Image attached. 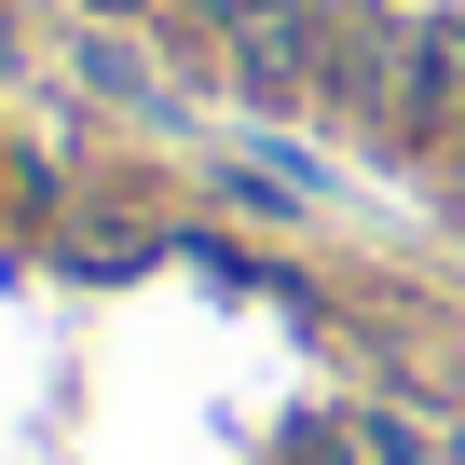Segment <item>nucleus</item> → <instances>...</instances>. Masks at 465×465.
I'll use <instances>...</instances> for the list:
<instances>
[{
    "label": "nucleus",
    "instance_id": "obj_1",
    "mask_svg": "<svg viewBox=\"0 0 465 465\" xmlns=\"http://www.w3.org/2000/svg\"><path fill=\"white\" fill-rule=\"evenodd\" d=\"M383 137H397V151H451V137H465V15H424V28L397 42Z\"/></svg>",
    "mask_w": 465,
    "mask_h": 465
},
{
    "label": "nucleus",
    "instance_id": "obj_2",
    "mask_svg": "<svg viewBox=\"0 0 465 465\" xmlns=\"http://www.w3.org/2000/svg\"><path fill=\"white\" fill-rule=\"evenodd\" d=\"M164 15H178V28H205V42H247L261 15H288V0H164Z\"/></svg>",
    "mask_w": 465,
    "mask_h": 465
}]
</instances>
